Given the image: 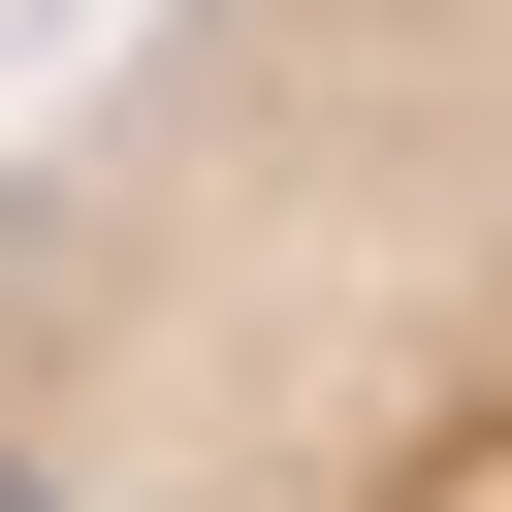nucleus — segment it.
Instances as JSON below:
<instances>
[{"label":"nucleus","instance_id":"nucleus-1","mask_svg":"<svg viewBox=\"0 0 512 512\" xmlns=\"http://www.w3.org/2000/svg\"><path fill=\"white\" fill-rule=\"evenodd\" d=\"M0 512H512V0H64L0 64Z\"/></svg>","mask_w":512,"mask_h":512}]
</instances>
